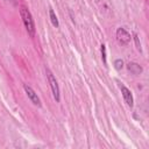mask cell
Returning <instances> with one entry per match:
<instances>
[{
    "label": "cell",
    "instance_id": "7",
    "mask_svg": "<svg viewBox=\"0 0 149 149\" xmlns=\"http://www.w3.org/2000/svg\"><path fill=\"white\" fill-rule=\"evenodd\" d=\"M49 16H50V21H51L52 26H54V27H58V20H57V16H56L54 9H51V8L49 9Z\"/></svg>",
    "mask_w": 149,
    "mask_h": 149
},
{
    "label": "cell",
    "instance_id": "2",
    "mask_svg": "<svg viewBox=\"0 0 149 149\" xmlns=\"http://www.w3.org/2000/svg\"><path fill=\"white\" fill-rule=\"evenodd\" d=\"M45 72H47V78H48V81H49L50 87H51V91H52V95H54L55 100L58 102V101L61 100V95H59V87H58L57 80H56V78L54 77L52 72H51L49 69H47V70H45Z\"/></svg>",
    "mask_w": 149,
    "mask_h": 149
},
{
    "label": "cell",
    "instance_id": "5",
    "mask_svg": "<svg viewBox=\"0 0 149 149\" xmlns=\"http://www.w3.org/2000/svg\"><path fill=\"white\" fill-rule=\"evenodd\" d=\"M120 90H121L122 97H123V99H125V102H126L129 107H133V105H134V99H133L132 92H130L125 85H120Z\"/></svg>",
    "mask_w": 149,
    "mask_h": 149
},
{
    "label": "cell",
    "instance_id": "3",
    "mask_svg": "<svg viewBox=\"0 0 149 149\" xmlns=\"http://www.w3.org/2000/svg\"><path fill=\"white\" fill-rule=\"evenodd\" d=\"M115 35H116V40L121 43V44H127V43H129V41H130V34L125 29V28H122V27H120V28H118L116 29V33H115Z\"/></svg>",
    "mask_w": 149,
    "mask_h": 149
},
{
    "label": "cell",
    "instance_id": "10",
    "mask_svg": "<svg viewBox=\"0 0 149 149\" xmlns=\"http://www.w3.org/2000/svg\"><path fill=\"white\" fill-rule=\"evenodd\" d=\"M134 40H135V43H136L137 49H141V45H140V42H139V38H137V35L136 34H134Z\"/></svg>",
    "mask_w": 149,
    "mask_h": 149
},
{
    "label": "cell",
    "instance_id": "6",
    "mask_svg": "<svg viewBox=\"0 0 149 149\" xmlns=\"http://www.w3.org/2000/svg\"><path fill=\"white\" fill-rule=\"evenodd\" d=\"M127 69H128V71H130L133 74H135V76H137V74H140V73H142V66L140 65V64H137V63H134V62H132V63H128L127 64Z\"/></svg>",
    "mask_w": 149,
    "mask_h": 149
},
{
    "label": "cell",
    "instance_id": "8",
    "mask_svg": "<svg viewBox=\"0 0 149 149\" xmlns=\"http://www.w3.org/2000/svg\"><path fill=\"white\" fill-rule=\"evenodd\" d=\"M101 58L105 65H107V61H106V47L105 44H101Z\"/></svg>",
    "mask_w": 149,
    "mask_h": 149
},
{
    "label": "cell",
    "instance_id": "9",
    "mask_svg": "<svg viewBox=\"0 0 149 149\" xmlns=\"http://www.w3.org/2000/svg\"><path fill=\"white\" fill-rule=\"evenodd\" d=\"M114 68H115L116 70H121V69L123 68V62H122V59H115V62H114Z\"/></svg>",
    "mask_w": 149,
    "mask_h": 149
},
{
    "label": "cell",
    "instance_id": "4",
    "mask_svg": "<svg viewBox=\"0 0 149 149\" xmlns=\"http://www.w3.org/2000/svg\"><path fill=\"white\" fill-rule=\"evenodd\" d=\"M23 88H24V91H26L28 98L30 99V101H31L34 105H36V106H41V100H40V98L37 97V93H36L29 85H27V84L23 85Z\"/></svg>",
    "mask_w": 149,
    "mask_h": 149
},
{
    "label": "cell",
    "instance_id": "1",
    "mask_svg": "<svg viewBox=\"0 0 149 149\" xmlns=\"http://www.w3.org/2000/svg\"><path fill=\"white\" fill-rule=\"evenodd\" d=\"M20 15H21V19L23 21L27 33L29 34L30 37H34L35 36V23H34L31 13L26 6H20Z\"/></svg>",
    "mask_w": 149,
    "mask_h": 149
}]
</instances>
